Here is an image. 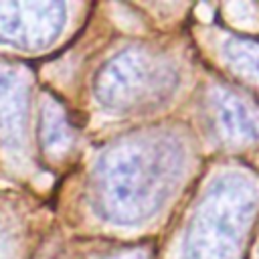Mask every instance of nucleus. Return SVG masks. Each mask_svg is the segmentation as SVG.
<instances>
[{
	"instance_id": "nucleus-1",
	"label": "nucleus",
	"mask_w": 259,
	"mask_h": 259,
	"mask_svg": "<svg viewBox=\"0 0 259 259\" xmlns=\"http://www.w3.org/2000/svg\"><path fill=\"white\" fill-rule=\"evenodd\" d=\"M162 178L160 154L154 150L132 148L111 154L99 176V202L103 212L115 221L138 219L158 196Z\"/></svg>"
},
{
	"instance_id": "nucleus-2",
	"label": "nucleus",
	"mask_w": 259,
	"mask_h": 259,
	"mask_svg": "<svg viewBox=\"0 0 259 259\" xmlns=\"http://www.w3.org/2000/svg\"><path fill=\"white\" fill-rule=\"evenodd\" d=\"M168 83L162 65L152 63L146 55L123 53L109 61L95 79L99 99L111 107L134 105L164 89Z\"/></svg>"
},
{
	"instance_id": "nucleus-3",
	"label": "nucleus",
	"mask_w": 259,
	"mask_h": 259,
	"mask_svg": "<svg viewBox=\"0 0 259 259\" xmlns=\"http://www.w3.org/2000/svg\"><path fill=\"white\" fill-rule=\"evenodd\" d=\"M65 6L40 0H0V42L16 49L38 51L61 32Z\"/></svg>"
},
{
	"instance_id": "nucleus-4",
	"label": "nucleus",
	"mask_w": 259,
	"mask_h": 259,
	"mask_svg": "<svg viewBox=\"0 0 259 259\" xmlns=\"http://www.w3.org/2000/svg\"><path fill=\"white\" fill-rule=\"evenodd\" d=\"M28 77L26 73L0 59V144L18 148L26 132Z\"/></svg>"
},
{
	"instance_id": "nucleus-5",
	"label": "nucleus",
	"mask_w": 259,
	"mask_h": 259,
	"mask_svg": "<svg viewBox=\"0 0 259 259\" xmlns=\"http://www.w3.org/2000/svg\"><path fill=\"white\" fill-rule=\"evenodd\" d=\"M38 140L42 152L53 160L67 154L73 144V130L67 121V115L63 107L53 99L42 101L38 119Z\"/></svg>"
},
{
	"instance_id": "nucleus-6",
	"label": "nucleus",
	"mask_w": 259,
	"mask_h": 259,
	"mask_svg": "<svg viewBox=\"0 0 259 259\" xmlns=\"http://www.w3.org/2000/svg\"><path fill=\"white\" fill-rule=\"evenodd\" d=\"M217 113H219L221 125L225 127V132L229 136L241 138V140H255V138H259V119L239 99H235L231 95L223 97L219 101Z\"/></svg>"
}]
</instances>
